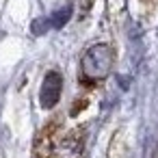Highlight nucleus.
Here are the masks:
<instances>
[{
    "mask_svg": "<svg viewBox=\"0 0 158 158\" xmlns=\"http://www.w3.org/2000/svg\"><path fill=\"white\" fill-rule=\"evenodd\" d=\"M110 67H113V50L104 44L89 48L87 54L82 56V76L89 82H98L106 78Z\"/></svg>",
    "mask_w": 158,
    "mask_h": 158,
    "instance_id": "1",
    "label": "nucleus"
},
{
    "mask_svg": "<svg viewBox=\"0 0 158 158\" xmlns=\"http://www.w3.org/2000/svg\"><path fill=\"white\" fill-rule=\"evenodd\" d=\"M61 89H63V76L59 72H48L44 82H41V89H39V102L44 108H52L59 98H61Z\"/></svg>",
    "mask_w": 158,
    "mask_h": 158,
    "instance_id": "2",
    "label": "nucleus"
},
{
    "mask_svg": "<svg viewBox=\"0 0 158 158\" xmlns=\"http://www.w3.org/2000/svg\"><path fill=\"white\" fill-rule=\"evenodd\" d=\"M56 132H59V123H54V121L39 132V136L35 141L33 158H56L54 156V136H56Z\"/></svg>",
    "mask_w": 158,
    "mask_h": 158,
    "instance_id": "3",
    "label": "nucleus"
},
{
    "mask_svg": "<svg viewBox=\"0 0 158 158\" xmlns=\"http://www.w3.org/2000/svg\"><path fill=\"white\" fill-rule=\"evenodd\" d=\"M80 149H82V134H74V136H67L59 149V156L56 158H80Z\"/></svg>",
    "mask_w": 158,
    "mask_h": 158,
    "instance_id": "4",
    "label": "nucleus"
},
{
    "mask_svg": "<svg viewBox=\"0 0 158 158\" xmlns=\"http://www.w3.org/2000/svg\"><path fill=\"white\" fill-rule=\"evenodd\" d=\"M69 15H72V9H61V11H56V13H52L48 18V26L50 28H61V26L67 24Z\"/></svg>",
    "mask_w": 158,
    "mask_h": 158,
    "instance_id": "5",
    "label": "nucleus"
},
{
    "mask_svg": "<svg viewBox=\"0 0 158 158\" xmlns=\"http://www.w3.org/2000/svg\"><path fill=\"white\" fill-rule=\"evenodd\" d=\"M46 31H50L48 18H41V20H35V22H33V33H35V35H44Z\"/></svg>",
    "mask_w": 158,
    "mask_h": 158,
    "instance_id": "6",
    "label": "nucleus"
}]
</instances>
